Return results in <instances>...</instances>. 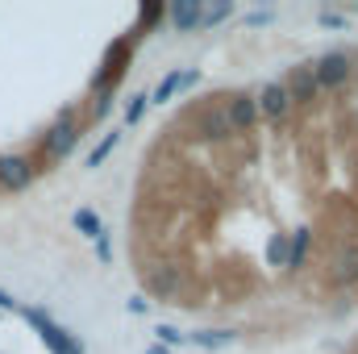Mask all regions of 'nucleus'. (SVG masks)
I'll use <instances>...</instances> for the list:
<instances>
[{"label":"nucleus","mask_w":358,"mask_h":354,"mask_svg":"<svg viewBox=\"0 0 358 354\" xmlns=\"http://www.w3.org/2000/svg\"><path fill=\"white\" fill-rule=\"evenodd\" d=\"M321 275H325V283H329V288H355V283H358V238L329 242Z\"/></svg>","instance_id":"f257e3e1"},{"label":"nucleus","mask_w":358,"mask_h":354,"mask_svg":"<svg viewBox=\"0 0 358 354\" xmlns=\"http://www.w3.org/2000/svg\"><path fill=\"white\" fill-rule=\"evenodd\" d=\"M313 76H317V88H342V84L355 76V55L334 50V55H325V59L313 67Z\"/></svg>","instance_id":"f03ea898"},{"label":"nucleus","mask_w":358,"mask_h":354,"mask_svg":"<svg viewBox=\"0 0 358 354\" xmlns=\"http://www.w3.org/2000/svg\"><path fill=\"white\" fill-rule=\"evenodd\" d=\"M225 121H229V129H234V138H246V134H255V121H259V100L255 96H234L229 104H225Z\"/></svg>","instance_id":"7ed1b4c3"},{"label":"nucleus","mask_w":358,"mask_h":354,"mask_svg":"<svg viewBox=\"0 0 358 354\" xmlns=\"http://www.w3.org/2000/svg\"><path fill=\"white\" fill-rule=\"evenodd\" d=\"M25 321L38 330V338H42V342H46L55 354H84L76 342H71V338H67V334H63V330H59V325H55V321H46L38 309H25Z\"/></svg>","instance_id":"20e7f679"},{"label":"nucleus","mask_w":358,"mask_h":354,"mask_svg":"<svg viewBox=\"0 0 358 354\" xmlns=\"http://www.w3.org/2000/svg\"><path fill=\"white\" fill-rule=\"evenodd\" d=\"M283 88H287V96H292V104H300V108H313V100L321 96L313 67H296V71H292V80H287Z\"/></svg>","instance_id":"39448f33"},{"label":"nucleus","mask_w":358,"mask_h":354,"mask_svg":"<svg viewBox=\"0 0 358 354\" xmlns=\"http://www.w3.org/2000/svg\"><path fill=\"white\" fill-rule=\"evenodd\" d=\"M259 113H267L275 125H279V121H287V117H292V96H287V88H283V84H271V88H263Z\"/></svg>","instance_id":"423d86ee"},{"label":"nucleus","mask_w":358,"mask_h":354,"mask_svg":"<svg viewBox=\"0 0 358 354\" xmlns=\"http://www.w3.org/2000/svg\"><path fill=\"white\" fill-rule=\"evenodd\" d=\"M29 179H34L29 159H0V183L4 187H25Z\"/></svg>","instance_id":"0eeeda50"},{"label":"nucleus","mask_w":358,"mask_h":354,"mask_svg":"<svg viewBox=\"0 0 358 354\" xmlns=\"http://www.w3.org/2000/svg\"><path fill=\"white\" fill-rule=\"evenodd\" d=\"M171 21H176L179 34L196 29V25H200V4H196V0H183V4H176V8H171Z\"/></svg>","instance_id":"6e6552de"},{"label":"nucleus","mask_w":358,"mask_h":354,"mask_svg":"<svg viewBox=\"0 0 358 354\" xmlns=\"http://www.w3.org/2000/svg\"><path fill=\"white\" fill-rule=\"evenodd\" d=\"M187 84H196V71H171L163 84H159V92H155V100H171L176 92H183Z\"/></svg>","instance_id":"1a4fd4ad"},{"label":"nucleus","mask_w":358,"mask_h":354,"mask_svg":"<svg viewBox=\"0 0 358 354\" xmlns=\"http://www.w3.org/2000/svg\"><path fill=\"white\" fill-rule=\"evenodd\" d=\"M76 225H80L88 238H100V221H96V213H92V208H80V213H76Z\"/></svg>","instance_id":"9d476101"},{"label":"nucleus","mask_w":358,"mask_h":354,"mask_svg":"<svg viewBox=\"0 0 358 354\" xmlns=\"http://www.w3.org/2000/svg\"><path fill=\"white\" fill-rule=\"evenodd\" d=\"M117 138H121V134H117V129H113V134H108V138H104V142H100V146H96V150H92L88 167H100V163H104V155H113V146H117Z\"/></svg>","instance_id":"9b49d317"},{"label":"nucleus","mask_w":358,"mask_h":354,"mask_svg":"<svg viewBox=\"0 0 358 354\" xmlns=\"http://www.w3.org/2000/svg\"><path fill=\"white\" fill-rule=\"evenodd\" d=\"M221 17H229V4H217V8H208V13H200V21H204V25H217Z\"/></svg>","instance_id":"f8f14e48"},{"label":"nucleus","mask_w":358,"mask_h":354,"mask_svg":"<svg viewBox=\"0 0 358 354\" xmlns=\"http://www.w3.org/2000/svg\"><path fill=\"white\" fill-rule=\"evenodd\" d=\"M142 108H146V92H142V96H134V104H129L125 121H138V117H142Z\"/></svg>","instance_id":"ddd939ff"},{"label":"nucleus","mask_w":358,"mask_h":354,"mask_svg":"<svg viewBox=\"0 0 358 354\" xmlns=\"http://www.w3.org/2000/svg\"><path fill=\"white\" fill-rule=\"evenodd\" d=\"M159 338H163V342H183V334H176L171 325H159Z\"/></svg>","instance_id":"4468645a"},{"label":"nucleus","mask_w":358,"mask_h":354,"mask_svg":"<svg viewBox=\"0 0 358 354\" xmlns=\"http://www.w3.org/2000/svg\"><path fill=\"white\" fill-rule=\"evenodd\" d=\"M0 309H17V300H13L8 292H0Z\"/></svg>","instance_id":"2eb2a0df"},{"label":"nucleus","mask_w":358,"mask_h":354,"mask_svg":"<svg viewBox=\"0 0 358 354\" xmlns=\"http://www.w3.org/2000/svg\"><path fill=\"white\" fill-rule=\"evenodd\" d=\"M146 354H167V351H159V346H150V351H146Z\"/></svg>","instance_id":"dca6fc26"}]
</instances>
